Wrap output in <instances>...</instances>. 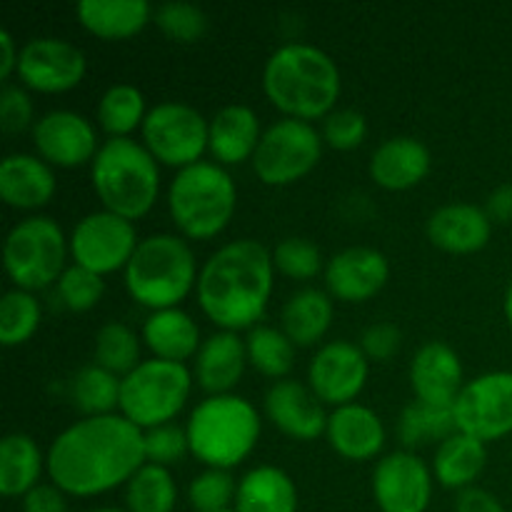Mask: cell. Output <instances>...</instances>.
<instances>
[{
	"mask_svg": "<svg viewBox=\"0 0 512 512\" xmlns=\"http://www.w3.org/2000/svg\"><path fill=\"white\" fill-rule=\"evenodd\" d=\"M485 463H488V448L483 440L458 430L435 450L433 475L443 488L463 493V490L475 488V480L483 475Z\"/></svg>",
	"mask_w": 512,
	"mask_h": 512,
	"instance_id": "obj_32",
	"label": "cell"
},
{
	"mask_svg": "<svg viewBox=\"0 0 512 512\" xmlns=\"http://www.w3.org/2000/svg\"><path fill=\"white\" fill-rule=\"evenodd\" d=\"M145 465L143 430L120 413L80 418L48 448V478L68 498H98Z\"/></svg>",
	"mask_w": 512,
	"mask_h": 512,
	"instance_id": "obj_1",
	"label": "cell"
},
{
	"mask_svg": "<svg viewBox=\"0 0 512 512\" xmlns=\"http://www.w3.org/2000/svg\"><path fill=\"white\" fill-rule=\"evenodd\" d=\"M335 318V305L328 290L303 288L290 295L280 313V330L295 348H313L328 335Z\"/></svg>",
	"mask_w": 512,
	"mask_h": 512,
	"instance_id": "obj_29",
	"label": "cell"
},
{
	"mask_svg": "<svg viewBox=\"0 0 512 512\" xmlns=\"http://www.w3.org/2000/svg\"><path fill=\"white\" fill-rule=\"evenodd\" d=\"M58 180L43 158L30 153H10L0 163V198L8 208L35 213L55 198Z\"/></svg>",
	"mask_w": 512,
	"mask_h": 512,
	"instance_id": "obj_24",
	"label": "cell"
},
{
	"mask_svg": "<svg viewBox=\"0 0 512 512\" xmlns=\"http://www.w3.org/2000/svg\"><path fill=\"white\" fill-rule=\"evenodd\" d=\"M323 143L328 148L340 150V153H350V150L360 148L368 138V120L360 110L353 108H335L328 118L323 120Z\"/></svg>",
	"mask_w": 512,
	"mask_h": 512,
	"instance_id": "obj_44",
	"label": "cell"
},
{
	"mask_svg": "<svg viewBox=\"0 0 512 512\" xmlns=\"http://www.w3.org/2000/svg\"><path fill=\"white\" fill-rule=\"evenodd\" d=\"M30 135H33L35 155L43 158L50 168L60 170L93 165L103 145L95 125L75 110H50L40 115Z\"/></svg>",
	"mask_w": 512,
	"mask_h": 512,
	"instance_id": "obj_16",
	"label": "cell"
},
{
	"mask_svg": "<svg viewBox=\"0 0 512 512\" xmlns=\"http://www.w3.org/2000/svg\"><path fill=\"white\" fill-rule=\"evenodd\" d=\"M245 348H248L250 368L275 383L288 378L295 365V343L280 328L263 323L255 325L253 330H248Z\"/></svg>",
	"mask_w": 512,
	"mask_h": 512,
	"instance_id": "obj_35",
	"label": "cell"
},
{
	"mask_svg": "<svg viewBox=\"0 0 512 512\" xmlns=\"http://www.w3.org/2000/svg\"><path fill=\"white\" fill-rule=\"evenodd\" d=\"M238 480L230 470L205 468L188 485V503L195 512H223L235 508Z\"/></svg>",
	"mask_w": 512,
	"mask_h": 512,
	"instance_id": "obj_41",
	"label": "cell"
},
{
	"mask_svg": "<svg viewBox=\"0 0 512 512\" xmlns=\"http://www.w3.org/2000/svg\"><path fill=\"white\" fill-rule=\"evenodd\" d=\"M485 213L493 223H512V183L500 185L493 193L488 195V203H485Z\"/></svg>",
	"mask_w": 512,
	"mask_h": 512,
	"instance_id": "obj_50",
	"label": "cell"
},
{
	"mask_svg": "<svg viewBox=\"0 0 512 512\" xmlns=\"http://www.w3.org/2000/svg\"><path fill=\"white\" fill-rule=\"evenodd\" d=\"M505 318H508V325L512 330V280L508 285V293H505Z\"/></svg>",
	"mask_w": 512,
	"mask_h": 512,
	"instance_id": "obj_52",
	"label": "cell"
},
{
	"mask_svg": "<svg viewBox=\"0 0 512 512\" xmlns=\"http://www.w3.org/2000/svg\"><path fill=\"white\" fill-rule=\"evenodd\" d=\"M90 185L103 210L135 223L158 203L160 163L140 140L108 138L90 165Z\"/></svg>",
	"mask_w": 512,
	"mask_h": 512,
	"instance_id": "obj_5",
	"label": "cell"
},
{
	"mask_svg": "<svg viewBox=\"0 0 512 512\" xmlns=\"http://www.w3.org/2000/svg\"><path fill=\"white\" fill-rule=\"evenodd\" d=\"M23 512H70L68 495L53 483H40L23 498Z\"/></svg>",
	"mask_w": 512,
	"mask_h": 512,
	"instance_id": "obj_48",
	"label": "cell"
},
{
	"mask_svg": "<svg viewBox=\"0 0 512 512\" xmlns=\"http://www.w3.org/2000/svg\"><path fill=\"white\" fill-rule=\"evenodd\" d=\"M43 473H48V453H43L30 435H5L0 443V493L23 500L38 488Z\"/></svg>",
	"mask_w": 512,
	"mask_h": 512,
	"instance_id": "obj_31",
	"label": "cell"
},
{
	"mask_svg": "<svg viewBox=\"0 0 512 512\" xmlns=\"http://www.w3.org/2000/svg\"><path fill=\"white\" fill-rule=\"evenodd\" d=\"M245 338L230 330H218L203 340L193 360V378L208 395H230L248 368Z\"/></svg>",
	"mask_w": 512,
	"mask_h": 512,
	"instance_id": "obj_25",
	"label": "cell"
},
{
	"mask_svg": "<svg viewBox=\"0 0 512 512\" xmlns=\"http://www.w3.org/2000/svg\"><path fill=\"white\" fill-rule=\"evenodd\" d=\"M193 385L195 378L188 365L158 358L143 360L120 385V415L143 433L170 425L188 405Z\"/></svg>",
	"mask_w": 512,
	"mask_h": 512,
	"instance_id": "obj_9",
	"label": "cell"
},
{
	"mask_svg": "<svg viewBox=\"0 0 512 512\" xmlns=\"http://www.w3.org/2000/svg\"><path fill=\"white\" fill-rule=\"evenodd\" d=\"M175 505H178V483L168 468L145 463L125 485L128 512H175Z\"/></svg>",
	"mask_w": 512,
	"mask_h": 512,
	"instance_id": "obj_37",
	"label": "cell"
},
{
	"mask_svg": "<svg viewBox=\"0 0 512 512\" xmlns=\"http://www.w3.org/2000/svg\"><path fill=\"white\" fill-rule=\"evenodd\" d=\"M323 135L313 123L283 118L265 128L253 155V170L268 188H288L308 178L323 160Z\"/></svg>",
	"mask_w": 512,
	"mask_h": 512,
	"instance_id": "obj_10",
	"label": "cell"
},
{
	"mask_svg": "<svg viewBox=\"0 0 512 512\" xmlns=\"http://www.w3.org/2000/svg\"><path fill=\"white\" fill-rule=\"evenodd\" d=\"M370 378V360L360 345L350 340H330L320 345L308 365V385L318 400L330 408L355 403Z\"/></svg>",
	"mask_w": 512,
	"mask_h": 512,
	"instance_id": "obj_15",
	"label": "cell"
},
{
	"mask_svg": "<svg viewBox=\"0 0 512 512\" xmlns=\"http://www.w3.org/2000/svg\"><path fill=\"white\" fill-rule=\"evenodd\" d=\"M88 73V58L63 38H33L20 48L18 80L23 88L43 95L70 93Z\"/></svg>",
	"mask_w": 512,
	"mask_h": 512,
	"instance_id": "obj_14",
	"label": "cell"
},
{
	"mask_svg": "<svg viewBox=\"0 0 512 512\" xmlns=\"http://www.w3.org/2000/svg\"><path fill=\"white\" fill-rule=\"evenodd\" d=\"M328 445L350 463H365L383 453L385 425L373 408L360 403L335 408L325 428Z\"/></svg>",
	"mask_w": 512,
	"mask_h": 512,
	"instance_id": "obj_23",
	"label": "cell"
},
{
	"mask_svg": "<svg viewBox=\"0 0 512 512\" xmlns=\"http://www.w3.org/2000/svg\"><path fill=\"white\" fill-rule=\"evenodd\" d=\"M93 360L100 368L110 370L118 378H125L143 363L140 360V335L130 325L118 323V320L105 323L95 333Z\"/></svg>",
	"mask_w": 512,
	"mask_h": 512,
	"instance_id": "obj_38",
	"label": "cell"
},
{
	"mask_svg": "<svg viewBox=\"0 0 512 512\" xmlns=\"http://www.w3.org/2000/svg\"><path fill=\"white\" fill-rule=\"evenodd\" d=\"M35 108L28 88L15 83H5L0 90V128L8 135H18L23 130H33Z\"/></svg>",
	"mask_w": 512,
	"mask_h": 512,
	"instance_id": "obj_46",
	"label": "cell"
},
{
	"mask_svg": "<svg viewBox=\"0 0 512 512\" xmlns=\"http://www.w3.org/2000/svg\"><path fill=\"white\" fill-rule=\"evenodd\" d=\"M460 355L443 340L420 345L410 363V388L415 400L430 405H455L463 383Z\"/></svg>",
	"mask_w": 512,
	"mask_h": 512,
	"instance_id": "obj_20",
	"label": "cell"
},
{
	"mask_svg": "<svg viewBox=\"0 0 512 512\" xmlns=\"http://www.w3.org/2000/svg\"><path fill=\"white\" fill-rule=\"evenodd\" d=\"M155 8L145 0H83L75 5V18L100 40H130L153 23Z\"/></svg>",
	"mask_w": 512,
	"mask_h": 512,
	"instance_id": "obj_27",
	"label": "cell"
},
{
	"mask_svg": "<svg viewBox=\"0 0 512 512\" xmlns=\"http://www.w3.org/2000/svg\"><path fill=\"white\" fill-rule=\"evenodd\" d=\"M275 285L273 250L260 240H230L200 268L198 298L205 318L220 330H253L268 313Z\"/></svg>",
	"mask_w": 512,
	"mask_h": 512,
	"instance_id": "obj_2",
	"label": "cell"
},
{
	"mask_svg": "<svg viewBox=\"0 0 512 512\" xmlns=\"http://www.w3.org/2000/svg\"><path fill=\"white\" fill-rule=\"evenodd\" d=\"M360 350L365 353V358L375 360V363H388L398 355L400 345H403V333L395 323L388 320H380V323L368 325L360 335Z\"/></svg>",
	"mask_w": 512,
	"mask_h": 512,
	"instance_id": "obj_47",
	"label": "cell"
},
{
	"mask_svg": "<svg viewBox=\"0 0 512 512\" xmlns=\"http://www.w3.org/2000/svg\"><path fill=\"white\" fill-rule=\"evenodd\" d=\"M120 385H123V378L93 363L75 373L70 395L83 418L115 415L120 413Z\"/></svg>",
	"mask_w": 512,
	"mask_h": 512,
	"instance_id": "obj_36",
	"label": "cell"
},
{
	"mask_svg": "<svg viewBox=\"0 0 512 512\" xmlns=\"http://www.w3.org/2000/svg\"><path fill=\"white\" fill-rule=\"evenodd\" d=\"M95 118L108 138H133L135 130H143L145 118H148L143 90L130 83L110 85L100 95Z\"/></svg>",
	"mask_w": 512,
	"mask_h": 512,
	"instance_id": "obj_33",
	"label": "cell"
},
{
	"mask_svg": "<svg viewBox=\"0 0 512 512\" xmlns=\"http://www.w3.org/2000/svg\"><path fill=\"white\" fill-rule=\"evenodd\" d=\"M428 240L450 255L480 253L493 238V220L473 203H450L435 210L425 225Z\"/></svg>",
	"mask_w": 512,
	"mask_h": 512,
	"instance_id": "obj_22",
	"label": "cell"
},
{
	"mask_svg": "<svg viewBox=\"0 0 512 512\" xmlns=\"http://www.w3.org/2000/svg\"><path fill=\"white\" fill-rule=\"evenodd\" d=\"M263 410L265 418L280 433L293 440H300V443H313L320 435H325L330 418L325 413V405L318 400V395L310 390V385H303L290 378L270 385L263 400Z\"/></svg>",
	"mask_w": 512,
	"mask_h": 512,
	"instance_id": "obj_19",
	"label": "cell"
},
{
	"mask_svg": "<svg viewBox=\"0 0 512 512\" xmlns=\"http://www.w3.org/2000/svg\"><path fill=\"white\" fill-rule=\"evenodd\" d=\"M88 512H128V510H120V508H95V510H88Z\"/></svg>",
	"mask_w": 512,
	"mask_h": 512,
	"instance_id": "obj_53",
	"label": "cell"
},
{
	"mask_svg": "<svg viewBox=\"0 0 512 512\" xmlns=\"http://www.w3.org/2000/svg\"><path fill=\"white\" fill-rule=\"evenodd\" d=\"M460 433L485 445L512 435V373L493 370L468 380L453 405Z\"/></svg>",
	"mask_w": 512,
	"mask_h": 512,
	"instance_id": "obj_13",
	"label": "cell"
},
{
	"mask_svg": "<svg viewBox=\"0 0 512 512\" xmlns=\"http://www.w3.org/2000/svg\"><path fill=\"white\" fill-rule=\"evenodd\" d=\"M433 468L410 450H398L375 463L373 498L380 512H425L433 500Z\"/></svg>",
	"mask_w": 512,
	"mask_h": 512,
	"instance_id": "obj_17",
	"label": "cell"
},
{
	"mask_svg": "<svg viewBox=\"0 0 512 512\" xmlns=\"http://www.w3.org/2000/svg\"><path fill=\"white\" fill-rule=\"evenodd\" d=\"M43 308L35 293L28 290H8L0 300V343L5 348H20L28 343L40 328Z\"/></svg>",
	"mask_w": 512,
	"mask_h": 512,
	"instance_id": "obj_39",
	"label": "cell"
},
{
	"mask_svg": "<svg viewBox=\"0 0 512 512\" xmlns=\"http://www.w3.org/2000/svg\"><path fill=\"white\" fill-rule=\"evenodd\" d=\"M223 512H235V510H223Z\"/></svg>",
	"mask_w": 512,
	"mask_h": 512,
	"instance_id": "obj_54",
	"label": "cell"
},
{
	"mask_svg": "<svg viewBox=\"0 0 512 512\" xmlns=\"http://www.w3.org/2000/svg\"><path fill=\"white\" fill-rule=\"evenodd\" d=\"M153 23L158 25V30L165 38L183 45L198 43L208 33V15H205V10H200L193 3H183V0L163 3L160 8H155Z\"/></svg>",
	"mask_w": 512,
	"mask_h": 512,
	"instance_id": "obj_42",
	"label": "cell"
},
{
	"mask_svg": "<svg viewBox=\"0 0 512 512\" xmlns=\"http://www.w3.org/2000/svg\"><path fill=\"white\" fill-rule=\"evenodd\" d=\"M430 165H433V158L423 140L398 135L373 150L368 173L378 188L388 193H405L428 178Z\"/></svg>",
	"mask_w": 512,
	"mask_h": 512,
	"instance_id": "obj_21",
	"label": "cell"
},
{
	"mask_svg": "<svg viewBox=\"0 0 512 512\" xmlns=\"http://www.w3.org/2000/svg\"><path fill=\"white\" fill-rule=\"evenodd\" d=\"M273 265L275 273L285 275L295 283H308L315 280L320 273H325L323 253L318 245L308 238H285L273 248Z\"/></svg>",
	"mask_w": 512,
	"mask_h": 512,
	"instance_id": "obj_40",
	"label": "cell"
},
{
	"mask_svg": "<svg viewBox=\"0 0 512 512\" xmlns=\"http://www.w3.org/2000/svg\"><path fill=\"white\" fill-rule=\"evenodd\" d=\"M143 448L145 463L160 465V468L170 470L190 453L188 433H185V428H178L175 423L160 425V428L145 430Z\"/></svg>",
	"mask_w": 512,
	"mask_h": 512,
	"instance_id": "obj_45",
	"label": "cell"
},
{
	"mask_svg": "<svg viewBox=\"0 0 512 512\" xmlns=\"http://www.w3.org/2000/svg\"><path fill=\"white\" fill-rule=\"evenodd\" d=\"M260 413L240 395H208L185 423L190 455L205 468L233 470L250 458L260 440Z\"/></svg>",
	"mask_w": 512,
	"mask_h": 512,
	"instance_id": "obj_6",
	"label": "cell"
},
{
	"mask_svg": "<svg viewBox=\"0 0 512 512\" xmlns=\"http://www.w3.org/2000/svg\"><path fill=\"white\" fill-rule=\"evenodd\" d=\"M70 260L98 275H113L128 268L140 238L135 223L110 213L95 210L80 218L68 235Z\"/></svg>",
	"mask_w": 512,
	"mask_h": 512,
	"instance_id": "obj_12",
	"label": "cell"
},
{
	"mask_svg": "<svg viewBox=\"0 0 512 512\" xmlns=\"http://www.w3.org/2000/svg\"><path fill=\"white\" fill-rule=\"evenodd\" d=\"M455 433H458V425H455L453 405H430L413 400L405 405L398 418V438L410 453L423 445H440Z\"/></svg>",
	"mask_w": 512,
	"mask_h": 512,
	"instance_id": "obj_34",
	"label": "cell"
},
{
	"mask_svg": "<svg viewBox=\"0 0 512 512\" xmlns=\"http://www.w3.org/2000/svg\"><path fill=\"white\" fill-rule=\"evenodd\" d=\"M455 512H508L493 493L483 488H468L455 500Z\"/></svg>",
	"mask_w": 512,
	"mask_h": 512,
	"instance_id": "obj_49",
	"label": "cell"
},
{
	"mask_svg": "<svg viewBox=\"0 0 512 512\" xmlns=\"http://www.w3.org/2000/svg\"><path fill=\"white\" fill-rule=\"evenodd\" d=\"M123 278L133 303L155 313L180 308L198 288L200 268L190 240L178 233H155L140 238Z\"/></svg>",
	"mask_w": 512,
	"mask_h": 512,
	"instance_id": "obj_4",
	"label": "cell"
},
{
	"mask_svg": "<svg viewBox=\"0 0 512 512\" xmlns=\"http://www.w3.org/2000/svg\"><path fill=\"white\" fill-rule=\"evenodd\" d=\"M295 480L275 465H258L238 480L235 512H298Z\"/></svg>",
	"mask_w": 512,
	"mask_h": 512,
	"instance_id": "obj_30",
	"label": "cell"
},
{
	"mask_svg": "<svg viewBox=\"0 0 512 512\" xmlns=\"http://www.w3.org/2000/svg\"><path fill=\"white\" fill-rule=\"evenodd\" d=\"M140 338H143L145 348L153 353V358L183 365L185 360H195L200 345H203L198 323L183 308L150 313L140 330Z\"/></svg>",
	"mask_w": 512,
	"mask_h": 512,
	"instance_id": "obj_28",
	"label": "cell"
},
{
	"mask_svg": "<svg viewBox=\"0 0 512 512\" xmlns=\"http://www.w3.org/2000/svg\"><path fill=\"white\" fill-rule=\"evenodd\" d=\"M55 293H58L63 308H68L70 313H88V310H93L103 300L105 278L93 273V270H85L80 265L70 263L68 270L55 283Z\"/></svg>",
	"mask_w": 512,
	"mask_h": 512,
	"instance_id": "obj_43",
	"label": "cell"
},
{
	"mask_svg": "<svg viewBox=\"0 0 512 512\" xmlns=\"http://www.w3.org/2000/svg\"><path fill=\"white\" fill-rule=\"evenodd\" d=\"M70 240L48 215L18 220L5 235L3 265L18 290L38 293L50 288L68 270Z\"/></svg>",
	"mask_w": 512,
	"mask_h": 512,
	"instance_id": "obj_8",
	"label": "cell"
},
{
	"mask_svg": "<svg viewBox=\"0 0 512 512\" xmlns=\"http://www.w3.org/2000/svg\"><path fill=\"white\" fill-rule=\"evenodd\" d=\"M18 60H20V48L15 45V38L8 30H0V80L10 83L13 75H18Z\"/></svg>",
	"mask_w": 512,
	"mask_h": 512,
	"instance_id": "obj_51",
	"label": "cell"
},
{
	"mask_svg": "<svg viewBox=\"0 0 512 512\" xmlns=\"http://www.w3.org/2000/svg\"><path fill=\"white\" fill-rule=\"evenodd\" d=\"M238 210V185L228 168L200 160L175 173L168 185V213L185 240H213Z\"/></svg>",
	"mask_w": 512,
	"mask_h": 512,
	"instance_id": "obj_7",
	"label": "cell"
},
{
	"mask_svg": "<svg viewBox=\"0 0 512 512\" xmlns=\"http://www.w3.org/2000/svg\"><path fill=\"white\" fill-rule=\"evenodd\" d=\"M263 133L265 130L260 128V120L253 108L225 105L210 118L208 153L213 155V163L223 165V168L248 163L253 160Z\"/></svg>",
	"mask_w": 512,
	"mask_h": 512,
	"instance_id": "obj_26",
	"label": "cell"
},
{
	"mask_svg": "<svg viewBox=\"0 0 512 512\" xmlns=\"http://www.w3.org/2000/svg\"><path fill=\"white\" fill-rule=\"evenodd\" d=\"M325 290L333 300L358 305L368 303L385 290L390 280V263L380 250L353 245L325 263Z\"/></svg>",
	"mask_w": 512,
	"mask_h": 512,
	"instance_id": "obj_18",
	"label": "cell"
},
{
	"mask_svg": "<svg viewBox=\"0 0 512 512\" xmlns=\"http://www.w3.org/2000/svg\"><path fill=\"white\" fill-rule=\"evenodd\" d=\"M263 90L283 118L325 120L343 93L340 68L325 50L308 43H285L263 68Z\"/></svg>",
	"mask_w": 512,
	"mask_h": 512,
	"instance_id": "obj_3",
	"label": "cell"
},
{
	"mask_svg": "<svg viewBox=\"0 0 512 512\" xmlns=\"http://www.w3.org/2000/svg\"><path fill=\"white\" fill-rule=\"evenodd\" d=\"M210 120L193 105L168 100L148 110L140 143L165 168L183 170L200 163L208 150Z\"/></svg>",
	"mask_w": 512,
	"mask_h": 512,
	"instance_id": "obj_11",
	"label": "cell"
}]
</instances>
